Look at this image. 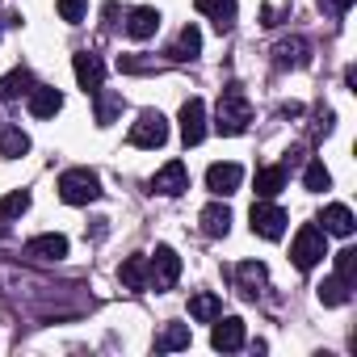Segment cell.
Listing matches in <instances>:
<instances>
[{"instance_id": "1", "label": "cell", "mask_w": 357, "mask_h": 357, "mask_svg": "<svg viewBox=\"0 0 357 357\" xmlns=\"http://www.w3.org/2000/svg\"><path fill=\"white\" fill-rule=\"evenodd\" d=\"M248 122H252V105H248V97L231 84V89H223V97H219V109H215V130L219 135H244L248 130Z\"/></svg>"}, {"instance_id": "2", "label": "cell", "mask_w": 357, "mask_h": 357, "mask_svg": "<svg viewBox=\"0 0 357 357\" xmlns=\"http://www.w3.org/2000/svg\"><path fill=\"white\" fill-rule=\"evenodd\" d=\"M59 198H63L68 206H89V202H97V198H101V176H97L93 168H68V172L59 176Z\"/></svg>"}, {"instance_id": "3", "label": "cell", "mask_w": 357, "mask_h": 357, "mask_svg": "<svg viewBox=\"0 0 357 357\" xmlns=\"http://www.w3.org/2000/svg\"><path fill=\"white\" fill-rule=\"evenodd\" d=\"M290 257H294V265H298L303 273L315 269V265L328 257V231H324L319 223H303L298 236H294V244H290Z\"/></svg>"}, {"instance_id": "4", "label": "cell", "mask_w": 357, "mask_h": 357, "mask_svg": "<svg viewBox=\"0 0 357 357\" xmlns=\"http://www.w3.org/2000/svg\"><path fill=\"white\" fill-rule=\"evenodd\" d=\"M130 143H135V147H143V151L164 147V143H168V118H164L160 109H143V114H139V122L130 126Z\"/></svg>"}, {"instance_id": "5", "label": "cell", "mask_w": 357, "mask_h": 357, "mask_svg": "<svg viewBox=\"0 0 357 357\" xmlns=\"http://www.w3.org/2000/svg\"><path fill=\"white\" fill-rule=\"evenodd\" d=\"M176 278H181V257H176L168 244H160V248L151 252V261H147V286H155V290H172Z\"/></svg>"}, {"instance_id": "6", "label": "cell", "mask_w": 357, "mask_h": 357, "mask_svg": "<svg viewBox=\"0 0 357 357\" xmlns=\"http://www.w3.org/2000/svg\"><path fill=\"white\" fill-rule=\"evenodd\" d=\"M248 223H252V231H257L261 240H282V236H286V211H282V206H273L269 198L252 202Z\"/></svg>"}, {"instance_id": "7", "label": "cell", "mask_w": 357, "mask_h": 357, "mask_svg": "<svg viewBox=\"0 0 357 357\" xmlns=\"http://www.w3.org/2000/svg\"><path fill=\"white\" fill-rule=\"evenodd\" d=\"M190 190V168L181 160H168L155 176H151V194H164V198H176Z\"/></svg>"}, {"instance_id": "8", "label": "cell", "mask_w": 357, "mask_h": 357, "mask_svg": "<svg viewBox=\"0 0 357 357\" xmlns=\"http://www.w3.org/2000/svg\"><path fill=\"white\" fill-rule=\"evenodd\" d=\"M181 139H185V147H198L206 139V101L202 97H190L181 105Z\"/></svg>"}, {"instance_id": "9", "label": "cell", "mask_w": 357, "mask_h": 357, "mask_svg": "<svg viewBox=\"0 0 357 357\" xmlns=\"http://www.w3.org/2000/svg\"><path fill=\"white\" fill-rule=\"evenodd\" d=\"M240 181H244V168L240 164H211L206 168V190L211 194H219V198H227V194H236L240 190Z\"/></svg>"}, {"instance_id": "10", "label": "cell", "mask_w": 357, "mask_h": 357, "mask_svg": "<svg viewBox=\"0 0 357 357\" xmlns=\"http://www.w3.org/2000/svg\"><path fill=\"white\" fill-rule=\"evenodd\" d=\"M72 68H76V80H80L84 93H97V89L105 84V63H101V55H93V51H76Z\"/></svg>"}, {"instance_id": "11", "label": "cell", "mask_w": 357, "mask_h": 357, "mask_svg": "<svg viewBox=\"0 0 357 357\" xmlns=\"http://www.w3.org/2000/svg\"><path fill=\"white\" fill-rule=\"evenodd\" d=\"M26 257H34V261H63L68 257V236H59V231L34 236V240H26Z\"/></svg>"}, {"instance_id": "12", "label": "cell", "mask_w": 357, "mask_h": 357, "mask_svg": "<svg viewBox=\"0 0 357 357\" xmlns=\"http://www.w3.org/2000/svg\"><path fill=\"white\" fill-rule=\"evenodd\" d=\"M155 30H160V9H151V5L130 9V17H126V34H130L135 43H147Z\"/></svg>"}, {"instance_id": "13", "label": "cell", "mask_w": 357, "mask_h": 357, "mask_svg": "<svg viewBox=\"0 0 357 357\" xmlns=\"http://www.w3.org/2000/svg\"><path fill=\"white\" fill-rule=\"evenodd\" d=\"M194 9L206 13L219 34H227V30L236 26V9H240V5H236V0H194Z\"/></svg>"}, {"instance_id": "14", "label": "cell", "mask_w": 357, "mask_h": 357, "mask_svg": "<svg viewBox=\"0 0 357 357\" xmlns=\"http://www.w3.org/2000/svg\"><path fill=\"white\" fill-rule=\"evenodd\" d=\"M319 223H324V231L328 236H353V227H357V219H353V211L344 206V202H332V206H324V215H319Z\"/></svg>"}, {"instance_id": "15", "label": "cell", "mask_w": 357, "mask_h": 357, "mask_svg": "<svg viewBox=\"0 0 357 357\" xmlns=\"http://www.w3.org/2000/svg\"><path fill=\"white\" fill-rule=\"evenodd\" d=\"M211 344H215V349H223V353H236V349L244 344V319H236V315L219 319V324H215V332H211Z\"/></svg>"}, {"instance_id": "16", "label": "cell", "mask_w": 357, "mask_h": 357, "mask_svg": "<svg viewBox=\"0 0 357 357\" xmlns=\"http://www.w3.org/2000/svg\"><path fill=\"white\" fill-rule=\"evenodd\" d=\"M30 151V135L22 130V126H13V122H0V155L5 160H17V155H26Z\"/></svg>"}, {"instance_id": "17", "label": "cell", "mask_w": 357, "mask_h": 357, "mask_svg": "<svg viewBox=\"0 0 357 357\" xmlns=\"http://www.w3.org/2000/svg\"><path fill=\"white\" fill-rule=\"evenodd\" d=\"M286 190V164L257 168V198H278Z\"/></svg>"}, {"instance_id": "18", "label": "cell", "mask_w": 357, "mask_h": 357, "mask_svg": "<svg viewBox=\"0 0 357 357\" xmlns=\"http://www.w3.org/2000/svg\"><path fill=\"white\" fill-rule=\"evenodd\" d=\"M63 109V93L59 89H30V114L34 118H55Z\"/></svg>"}, {"instance_id": "19", "label": "cell", "mask_w": 357, "mask_h": 357, "mask_svg": "<svg viewBox=\"0 0 357 357\" xmlns=\"http://www.w3.org/2000/svg\"><path fill=\"white\" fill-rule=\"evenodd\" d=\"M198 51H202V30H198V26H185L181 34H176V43L168 47V55L181 59V63H185V59H198Z\"/></svg>"}, {"instance_id": "20", "label": "cell", "mask_w": 357, "mask_h": 357, "mask_svg": "<svg viewBox=\"0 0 357 357\" xmlns=\"http://www.w3.org/2000/svg\"><path fill=\"white\" fill-rule=\"evenodd\" d=\"M273 63L278 68H303L307 63V38H286L273 47Z\"/></svg>"}, {"instance_id": "21", "label": "cell", "mask_w": 357, "mask_h": 357, "mask_svg": "<svg viewBox=\"0 0 357 357\" xmlns=\"http://www.w3.org/2000/svg\"><path fill=\"white\" fill-rule=\"evenodd\" d=\"M190 315H194L198 324H215V319L223 315V298H219V294H211V290H202V294H194V298H190Z\"/></svg>"}, {"instance_id": "22", "label": "cell", "mask_w": 357, "mask_h": 357, "mask_svg": "<svg viewBox=\"0 0 357 357\" xmlns=\"http://www.w3.org/2000/svg\"><path fill=\"white\" fill-rule=\"evenodd\" d=\"M34 89V76H30V68H13L9 76H0V101H17L22 93H30Z\"/></svg>"}, {"instance_id": "23", "label": "cell", "mask_w": 357, "mask_h": 357, "mask_svg": "<svg viewBox=\"0 0 357 357\" xmlns=\"http://www.w3.org/2000/svg\"><path fill=\"white\" fill-rule=\"evenodd\" d=\"M202 231H206V236H215V240H219V236H227V231H231V211H227L223 202H211V206L202 211Z\"/></svg>"}, {"instance_id": "24", "label": "cell", "mask_w": 357, "mask_h": 357, "mask_svg": "<svg viewBox=\"0 0 357 357\" xmlns=\"http://www.w3.org/2000/svg\"><path fill=\"white\" fill-rule=\"evenodd\" d=\"M118 278H122L126 290H143L147 286V257H126L118 265Z\"/></svg>"}, {"instance_id": "25", "label": "cell", "mask_w": 357, "mask_h": 357, "mask_svg": "<svg viewBox=\"0 0 357 357\" xmlns=\"http://www.w3.org/2000/svg\"><path fill=\"white\" fill-rule=\"evenodd\" d=\"M93 97H97V126H109V122L122 114V93H105V89H97Z\"/></svg>"}, {"instance_id": "26", "label": "cell", "mask_w": 357, "mask_h": 357, "mask_svg": "<svg viewBox=\"0 0 357 357\" xmlns=\"http://www.w3.org/2000/svg\"><path fill=\"white\" fill-rule=\"evenodd\" d=\"M236 278H240L244 294H248V298H257V286H265V265H261V261H244V265L236 269Z\"/></svg>"}, {"instance_id": "27", "label": "cell", "mask_w": 357, "mask_h": 357, "mask_svg": "<svg viewBox=\"0 0 357 357\" xmlns=\"http://www.w3.org/2000/svg\"><path fill=\"white\" fill-rule=\"evenodd\" d=\"M26 211H30V194H26V190H13V194H5V198H0V223L22 219Z\"/></svg>"}, {"instance_id": "28", "label": "cell", "mask_w": 357, "mask_h": 357, "mask_svg": "<svg viewBox=\"0 0 357 357\" xmlns=\"http://www.w3.org/2000/svg\"><path fill=\"white\" fill-rule=\"evenodd\" d=\"M303 185H307L311 194H324V190L332 185V172L324 168V160H311V164H307V172H303Z\"/></svg>"}, {"instance_id": "29", "label": "cell", "mask_w": 357, "mask_h": 357, "mask_svg": "<svg viewBox=\"0 0 357 357\" xmlns=\"http://www.w3.org/2000/svg\"><path fill=\"white\" fill-rule=\"evenodd\" d=\"M190 344V324H168V332L155 340L160 353H172V349H185Z\"/></svg>"}, {"instance_id": "30", "label": "cell", "mask_w": 357, "mask_h": 357, "mask_svg": "<svg viewBox=\"0 0 357 357\" xmlns=\"http://www.w3.org/2000/svg\"><path fill=\"white\" fill-rule=\"evenodd\" d=\"M319 303H324V307H340V303H349V282L328 278V282L319 286Z\"/></svg>"}, {"instance_id": "31", "label": "cell", "mask_w": 357, "mask_h": 357, "mask_svg": "<svg viewBox=\"0 0 357 357\" xmlns=\"http://www.w3.org/2000/svg\"><path fill=\"white\" fill-rule=\"evenodd\" d=\"M336 278L353 286V278H357V248H340L336 252Z\"/></svg>"}, {"instance_id": "32", "label": "cell", "mask_w": 357, "mask_h": 357, "mask_svg": "<svg viewBox=\"0 0 357 357\" xmlns=\"http://www.w3.org/2000/svg\"><path fill=\"white\" fill-rule=\"evenodd\" d=\"M84 13H89V0H59V17H63L68 26H80Z\"/></svg>"}, {"instance_id": "33", "label": "cell", "mask_w": 357, "mask_h": 357, "mask_svg": "<svg viewBox=\"0 0 357 357\" xmlns=\"http://www.w3.org/2000/svg\"><path fill=\"white\" fill-rule=\"evenodd\" d=\"M118 72L143 76V72H151V63H147V59H139V55H122V59H118Z\"/></svg>"}, {"instance_id": "34", "label": "cell", "mask_w": 357, "mask_h": 357, "mask_svg": "<svg viewBox=\"0 0 357 357\" xmlns=\"http://www.w3.org/2000/svg\"><path fill=\"white\" fill-rule=\"evenodd\" d=\"M319 5H328L332 13H349V9H353V0H319Z\"/></svg>"}]
</instances>
